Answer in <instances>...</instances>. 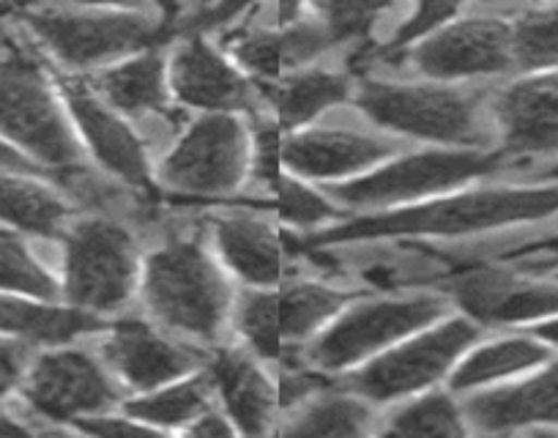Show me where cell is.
Instances as JSON below:
<instances>
[{"mask_svg": "<svg viewBox=\"0 0 558 438\" xmlns=\"http://www.w3.org/2000/svg\"><path fill=\"white\" fill-rule=\"evenodd\" d=\"M39 173L0 168V219L34 236H58L69 206L56 190L34 179Z\"/></svg>", "mask_w": 558, "mask_h": 438, "instance_id": "obj_28", "label": "cell"}, {"mask_svg": "<svg viewBox=\"0 0 558 438\" xmlns=\"http://www.w3.org/2000/svg\"><path fill=\"white\" fill-rule=\"evenodd\" d=\"M512 28L514 66L525 72L558 69V9H536L525 12Z\"/></svg>", "mask_w": 558, "mask_h": 438, "instance_id": "obj_32", "label": "cell"}, {"mask_svg": "<svg viewBox=\"0 0 558 438\" xmlns=\"http://www.w3.org/2000/svg\"><path fill=\"white\" fill-rule=\"evenodd\" d=\"M408 58L436 83L501 74L514 66L512 28L498 17L452 20L408 50Z\"/></svg>", "mask_w": 558, "mask_h": 438, "instance_id": "obj_12", "label": "cell"}, {"mask_svg": "<svg viewBox=\"0 0 558 438\" xmlns=\"http://www.w3.org/2000/svg\"><path fill=\"white\" fill-rule=\"evenodd\" d=\"M476 338L480 326L471 318H449L425 326L359 367L351 376V389L373 403H389L422 392L449 376Z\"/></svg>", "mask_w": 558, "mask_h": 438, "instance_id": "obj_6", "label": "cell"}, {"mask_svg": "<svg viewBox=\"0 0 558 438\" xmlns=\"http://www.w3.org/2000/svg\"><path fill=\"white\" fill-rule=\"evenodd\" d=\"M23 365H25L23 349L0 340V398L17 387V381L23 378Z\"/></svg>", "mask_w": 558, "mask_h": 438, "instance_id": "obj_39", "label": "cell"}, {"mask_svg": "<svg viewBox=\"0 0 558 438\" xmlns=\"http://www.w3.org/2000/svg\"><path fill=\"white\" fill-rule=\"evenodd\" d=\"M0 291L41 299V302H52L58 296L56 280L14 236H0Z\"/></svg>", "mask_w": 558, "mask_h": 438, "instance_id": "obj_34", "label": "cell"}, {"mask_svg": "<svg viewBox=\"0 0 558 438\" xmlns=\"http://www.w3.org/2000/svg\"><path fill=\"white\" fill-rule=\"evenodd\" d=\"M214 242L225 264L250 285H277L286 280L288 244L274 228L246 214H225L214 222Z\"/></svg>", "mask_w": 558, "mask_h": 438, "instance_id": "obj_22", "label": "cell"}, {"mask_svg": "<svg viewBox=\"0 0 558 438\" xmlns=\"http://www.w3.org/2000/svg\"><path fill=\"white\" fill-rule=\"evenodd\" d=\"M335 47L318 20H286L277 28L246 31L233 39V56L246 72L260 80L282 77L307 66L318 56Z\"/></svg>", "mask_w": 558, "mask_h": 438, "instance_id": "obj_21", "label": "cell"}, {"mask_svg": "<svg viewBox=\"0 0 558 438\" xmlns=\"http://www.w3.org/2000/svg\"><path fill=\"white\" fill-rule=\"evenodd\" d=\"M186 430H190L192 436H230V433H235V425L230 422V416H222L217 414V411L206 409L195 422L186 425Z\"/></svg>", "mask_w": 558, "mask_h": 438, "instance_id": "obj_40", "label": "cell"}, {"mask_svg": "<svg viewBox=\"0 0 558 438\" xmlns=\"http://www.w3.org/2000/svg\"><path fill=\"white\" fill-rule=\"evenodd\" d=\"M534 338H539L542 343L550 345V349H558V315H550L545 320H536L534 324Z\"/></svg>", "mask_w": 558, "mask_h": 438, "instance_id": "obj_43", "label": "cell"}, {"mask_svg": "<svg viewBox=\"0 0 558 438\" xmlns=\"http://www.w3.org/2000/svg\"><path fill=\"white\" fill-rule=\"evenodd\" d=\"M99 94L123 115L165 113L170 101L168 61L151 47L132 52L101 72Z\"/></svg>", "mask_w": 558, "mask_h": 438, "instance_id": "obj_26", "label": "cell"}, {"mask_svg": "<svg viewBox=\"0 0 558 438\" xmlns=\"http://www.w3.org/2000/svg\"><path fill=\"white\" fill-rule=\"evenodd\" d=\"M45 69L25 52L0 58V137L39 168H77L80 143Z\"/></svg>", "mask_w": 558, "mask_h": 438, "instance_id": "obj_3", "label": "cell"}, {"mask_svg": "<svg viewBox=\"0 0 558 438\" xmlns=\"http://www.w3.org/2000/svg\"><path fill=\"white\" fill-rule=\"evenodd\" d=\"M315 20L326 28L335 45L359 41L391 9L395 0H310Z\"/></svg>", "mask_w": 558, "mask_h": 438, "instance_id": "obj_33", "label": "cell"}, {"mask_svg": "<svg viewBox=\"0 0 558 438\" xmlns=\"http://www.w3.org/2000/svg\"><path fill=\"white\" fill-rule=\"evenodd\" d=\"M168 77L170 94L201 113H235L252 105L244 74L197 34L175 47Z\"/></svg>", "mask_w": 558, "mask_h": 438, "instance_id": "obj_17", "label": "cell"}, {"mask_svg": "<svg viewBox=\"0 0 558 438\" xmlns=\"http://www.w3.org/2000/svg\"><path fill=\"white\" fill-rule=\"evenodd\" d=\"M25 398L39 414L69 422L110 411L116 403V387L88 354L56 351L34 365Z\"/></svg>", "mask_w": 558, "mask_h": 438, "instance_id": "obj_14", "label": "cell"}, {"mask_svg": "<svg viewBox=\"0 0 558 438\" xmlns=\"http://www.w3.org/2000/svg\"><path fill=\"white\" fill-rule=\"evenodd\" d=\"M558 214V181L536 186H504V190L463 192L452 197H427L408 206L373 211L348 219L337 228L307 236V247L373 242V239H418V236H465V233L496 231V228L534 222Z\"/></svg>", "mask_w": 558, "mask_h": 438, "instance_id": "obj_1", "label": "cell"}, {"mask_svg": "<svg viewBox=\"0 0 558 438\" xmlns=\"http://www.w3.org/2000/svg\"><path fill=\"white\" fill-rule=\"evenodd\" d=\"M77 427L83 433H94V436H129V433H151L154 427H148L146 422L134 419V416H112L107 411L101 414L83 416L77 422Z\"/></svg>", "mask_w": 558, "mask_h": 438, "instance_id": "obj_37", "label": "cell"}, {"mask_svg": "<svg viewBox=\"0 0 558 438\" xmlns=\"http://www.w3.org/2000/svg\"><path fill=\"white\" fill-rule=\"evenodd\" d=\"M250 132L235 113H201L165 157L159 179L179 195L228 197L250 170Z\"/></svg>", "mask_w": 558, "mask_h": 438, "instance_id": "obj_8", "label": "cell"}, {"mask_svg": "<svg viewBox=\"0 0 558 438\" xmlns=\"http://www.w3.org/2000/svg\"><path fill=\"white\" fill-rule=\"evenodd\" d=\"M504 151L480 148H438V151L408 154L367 170L364 175L337 184L335 195L353 208H397L427 197L447 195L469 181L485 179L507 162Z\"/></svg>", "mask_w": 558, "mask_h": 438, "instance_id": "obj_4", "label": "cell"}, {"mask_svg": "<svg viewBox=\"0 0 558 438\" xmlns=\"http://www.w3.org/2000/svg\"><path fill=\"white\" fill-rule=\"evenodd\" d=\"M391 436H463L465 416L460 405L444 392H427L411 400L386 422Z\"/></svg>", "mask_w": 558, "mask_h": 438, "instance_id": "obj_31", "label": "cell"}, {"mask_svg": "<svg viewBox=\"0 0 558 438\" xmlns=\"http://www.w3.org/2000/svg\"><path fill=\"white\" fill-rule=\"evenodd\" d=\"M460 7H463V0H418L411 17L397 28V34L391 36L389 45L384 47V56L395 58L413 50L418 41L427 39L430 34H436V31L444 28L447 23H452L454 14L460 12Z\"/></svg>", "mask_w": 558, "mask_h": 438, "instance_id": "obj_35", "label": "cell"}, {"mask_svg": "<svg viewBox=\"0 0 558 438\" xmlns=\"http://www.w3.org/2000/svg\"><path fill=\"white\" fill-rule=\"evenodd\" d=\"M105 354L112 370L137 392H151L201 367V356L170 343L143 320H118L107 334Z\"/></svg>", "mask_w": 558, "mask_h": 438, "instance_id": "obj_19", "label": "cell"}, {"mask_svg": "<svg viewBox=\"0 0 558 438\" xmlns=\"http://www.w3.org/2000/svg\"><path fill=\"white\" fill-rule=\"evenodd\" d=\"M465 419L485 433H558V362L509 387L480 389L465 403Z\"/></svg>", "mask_w": 558, "mask_h": 438, "instance_id": "obj_20", "label": "cell"}, {"mask_svg": "<svg viewBox=\"0 0 558 438\" xmlns=\"http://www.w3.org/2000/svg\"><path fill=\"white\" fill-rule=\"evenodd\" d=\"M547 362H550V345H545L534 334L529 338L512 334V338H498L465 351L449 373V381L458 392H474V389L480 392L509 378L525 376L536 367H545Z\"/></svg>", "mask_w": 558, "mask_h": 438, "instance_id": "obj_25", "label": "cell"}, {"mask_svg": "<svg viewBox=\"0 0 558 438\" xmlns=\"http://www.w3.org/2000/svg\"><path fill=\"white\" fill-rule=\"evenodd\" d=\"M444 313V302L430 293L402 299H373L356 307L337 313L326 332L315 340L310 362L315 370L335 373L373 360L391 349L408 334L436 324Z\"/></svg>", "mask_w": 558, "mask_h": 438, "instance_id": "obj_7", "label": "cell"}, {"mask_svg": "<svg viewBox=\"0 0 558 438\" xmlns=\"http://www.w3.org/2000/svg\"><path fill=\"white\" fill-rule=\"evenodd\" d=\"M25 23L61 63L74 69L105 66L146 50L157 25L137 12L85 9V12H28Z\"/></svg>", "mask_w": 558, "mask_h": 438, "instance_id": "obj_11", "label": "cell"}, {"mask_svg": "<svg viewBox=\"0 0 558 438\" xmlns=\"http://www.w3.org/2000/svg\"><path fill=\"white\" fill-rule=\"evenodd\" d=\"M214 384L208 373H190V376L170 381L165 387L143 392V398L126 405V414L146 422L154 430L186 427L208 409Z\"/></svg>", "mask_w": 558, "mask_h": 438, "instance_id": "obj_29", "label": "cell"}, {"mask_svg": "<svg viewBox=\"0 0 558 438\" xmlns=\"http://www.w3.org/2000/svg\"><path fill=\"white\" fill-rule=\"evenodd\" d=\"M83 9H116V12H137L143 0H74Z\"/></svg>", "mask_w": 558, "mask_h": 438, "instance_id": "obj_42", "label": "cell"}, {"mask_svg": "<svg viewBox=\"0 0 558 438\" xmlns=\"http://www.w3.org/2000/svg\"><path fill=\"white\" fill-rule=\"evenodd\" d=\"M0 168H9V170H23V173H41L45 168L34 162L31 157H25L20 148H14L12 143H7L0 137Z\"/></svg>", "mask_w": 558, "mask_h": 438, "instance_id": "obj_41", "label": "cell"}, {"mask_svg": "<svg viewBox=\"0 0 558 438\" xmlns=\"http://www.w3.org/2000/svg\"><path fill=\"white\" fill-rule=\"evenodd\" d=\"M137 280V253L126 228L110 219H83L66 236V299L85 313H112L129 302Z\"/></svg>", "mask_w": 558, "mask_h": 438, "instance_id": "obj_10", "label": "cell"}, {"mask_svg": "<svg viewBox=\"0 0 558 438\" xmlns=\"http://www.w3.org/2000/svg\"><path fill=\"white\" fill-rule=\"evenodd\" d=\"M367 430V400L345 392L320 394L286 427L291 436H364Z\"/></svg>", "mask_w": 558, "mask_h": 438, "instance_id": "obj_30", "label": "cell"}, {"mask_svg": "<svg viewBox=\"0 0 558 438\" xmlns=\"http://www.w3.org/2000/svg\"><path fill=\"white\" fill-rule=\"evenodd\" d=\"M260 94L271 107L274 124L279 130H296L351 99V80L329 69H296L282 77L263 80Z\"/></svg>", "mask_w": 558, "mask_h": 438, "instance_id": "obj_24", "label": "cell"}, {"mask_svg": "<svg viewBox=\"0 0 558 438\" xmlns=\"http://www.w3.org/2000/svg\"><path fill=\"white\" fill-rule=\"evenodd\" d=\"M23 433H28V427L14 422L12 416L0 414V436H23Z\"/></svg>", "mask_w": 558, "mask_h": 438, "instance_id": "obj_44", "label": "cell"}, {"mask_svg": "<svg viewBox=\"0 0 558 438\" xmlns=\"http://www.w3.org/2000/svg\"><path fill=\"white\" fill-rule=\"evenodd\" d=\"M501 260H509V264H518L523 269H556L558 266V236L542 239V242L523 244V247H514L501 253Z\"/></svg>", "mask_w": 558, "mask_h": 438, "instance_id": "obj_36", "label": "cell"}, {"mask_svg": "<svg viewBox=\"0 0 558 438\" xmlns=\"http://www.w3.org/2000/svg\"><path fill=\"white\" fill-rule=\"evenodd\" d=\"M101 329L99 315L80 307H56L41 299L0 296V334L34 340V343H69L85 332Z\"/></svg>", "mask_w": 558, "mask_h": 438, "instance_id": "obj_27", "label": "cell"}, {"mask_svg": "<svg viewBox=\"0 0 558 438\" xmlns=\"http://www.w3.org/2000/svg\"><path fill=\"white\" fill-rule=\"evenodd\" d=\"M501 151L507 157L558 154V69L529 72L496 101Z\"/></svg>", "mask_w": 558, "mask_h": 438, "instance_id": "obj_15", "label": "cell"}, {"mask_svg": "<svg viewBox=\"0 0 558 438\" xmlns=\"http://www.w3.org/2000/svg\"><path fill=\"white\" fill-rule=\"evenodd\" d=\"M208 376H211L214 392H219V398H222L225 411H228L235 430L244 433V436H257V433H266L271 427L279 394L246 351H219L211 360Z\"/></svg>", "mask_w": 558, "mask_h": 438, "instance_id": "obj_23", "label": "cell"}, {"mask_svg": "<svg viewBox=\"0 0 558 438\" xmlns=\"http://www.w3.org/2000/svg\"><path fill=\"white\" fill-rule=\"evenodd\" d=\"M257 0H214L211 7L206 9V14L201 17L203 25H219L228 23L230 17H235L239 12H244L246 7H252ZM299 14V0H282V23L286 20H296Z\"/></svg>", "mask_w": 558, "mask_h": 438, "instance_id": "obj_38", "label": "cell"}, {"mask_svg": "<svg viewBox=\"0 0 558 438\" xmlns=\"http://www.w3.org/2000/svg\"><path fill=\"white\" fill-rule=\"evenodd\" d=\"M391 143L342 130H307L286 137L279 159L299 179L351 181L391 157Z\"/></svg>", "mask_w": 558, "mask_h": 438, "instance_id": "obj_18", "label": "cell"}, {"mask_svg": "<svg viewBox=\"0 0 558 438\" xmlns=\"http://www.w3.org/2000/svg\"><path fill=\"white\" fill-rule=\"evenodd\" d=\"M348 299L351 293L320 282L252 291L239 304V329L257 356L288 360L345 307Z\"/></svg>", "mask_w": 558, "mask_h": 438, "instance_id": "obj_9", "label": "cell"}, {"mask_svg": "<svg viewBox=\"0 0 558 438\" xmlns=\"http://www.w3.org/2000/svg\"><path fill=\"white\" fill-rule=\"evenodd\" d=\"M143 296L165 326L214 340L230 309V285L197 242H168L148 258Z\"/></svg>", "mask_w": 558, "mask_h": 438, "instance_id": "obj_2", "label": "cell"}, {"mask_svg": "<svg viewBox=\"0 0 558 438\" xmlns=\"http://www.w3.org/2000/svg\"><path fill=\"white\" fill-rule=\"evenodd\" d=\"M452 296L476 324H536L558 315V282L471 269L452 280Z\"/></svg>", "mask_w": 558, "mask_h": 438, "instance_id": "obj_16", "label": "cell"}, {"mask_svg": "<svg viewBox=\"0 0 558 438\" xmlns=\"http://www.w3.org/2000/svg\"><path fill=\"white\" fill-rule=\"evenodd\" d=\"M3 45H7V34H3V25H0V50H3Z\"/></svg>", "mask_w": 558, "mask_h": 438, "instance_id": "obj_46", "label": "cell"}, {"mask_svg": "<svg viewBox=\"0 0 558 438\" xmlns=\"http://www.w3.org/2000/svg\"><path fill=\"white\" fill-rule=\"evenodd\" d=\"M356 105L373 124L397 135L447 148H476L485 143L474 99L447 85L369 80L359 88Z\"/></svg>", "mask_w": 558, "mask_h": 438, "instance_id": "obj_5", "label": "cell"}, {"mask_svg": "<svg viewBox=\"0 0 558 438\" xmlns=\"http://www.w3.org/2000/svg\"><path fill=\"white\" fill-rule=\"evenodd\" d=\"M58 88H61L69 119L90 157L123 184L134 190H154L146 146L126 124V115L107 105L99 90H94L83 80L63 77Z\"/></svg>", "mask_w": 558, "mask_h": 438, "instance_id": "obj_13", "label": "cell"}, {"mask_svg": "<svg viewBox=\"0 0 558 438\" xmlns=\"http://www.w3.org/2000/svg\"><path fill=\"white\" fill-rule=\"evenodd\" d=\"M545 175H547V181H558V162L550 165V168L545 170Z\"/></svg>", "mask_w": 558, "mask_h": 438, "instance_id": "obj_45", "label": "cell"}]
</instances>
